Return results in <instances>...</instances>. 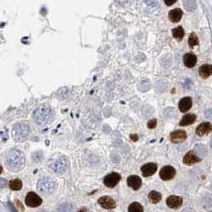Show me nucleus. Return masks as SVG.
Wrapping results in <instances>:
<instances>
[{"instance_id":"7","label":"nucleus","mask_w":212,"mask_h":212,"mask_svg":"<svg viewBox=\"0 0 212 212\" xmlns=\"http://www.w3.org/2000/svg\"><path fill=\"white\" fill-rule=\"evenodd\" d=\"M176 176V170L174 167L170 166H164L159 171V177L164 181H168L172 178H174Z\"/></svg>"},{"instance_id":"12","label":"nucleus","mask_w":212,"mask_h":212,"mask_svg":"<svg viewBox=\"0 0 212 212\" xmlns=\"http://www.w3.org/2000/svg\"><path fill=\"white\" fill-rule=\"evenodd\" d=\"M98 202L103 208L107 209V210H112V209L115 208L116 206L115 200L108 196H103V197L99 198Z\"/></svg>"},{"instance_id":"9","label":"nucleus","mask_w":212,"mask_h":212,"mask_svg":"<svg viewBox=\"0 0 212 212\" xmlns=\"http://www.w3.org/2000/svg\"><path fill=\"white\" fill-rule=\"evenodd\" d=\"M201 159L193 151H189L183 157V163L187 166H192L193 164L200 162Z\"/></svg>"},{"instance_id":"26","label":"nucleus","mask_w":212,"mask_h":212,"mask_svg":"<svg viewBox=\"0 0 212 212\" xmlns=\"http://www.w3.org/2000/svg\"><path fill=\"white\" fill-rule=\"evenodd\" d=\"M183 5L184 8L188 11H193L196 9V2L193 1V0H188V1H184L183 2Z\"/></svg>"},{"instance_id":"33","label":"nucleus","mask_w":212,"mask_h":212,"mask_svg":"<svg viewBox=\"0 0 212 212\" xmlns=\"http://www.w3.org/2000/svg\"><path fill=\"white\" fill-rule=\"evenodd\" d=\"M191 85H192V82H191V80H188V79H187L184 82V83H183V86H184V87L185 88H190L191 87Z\"/></svg>"},{"instance_id":"40","label":"nucleus","mask_w":212,"mask_h":212,"mask_svg":"<svg viewBox=\"0 0 212 212\" xmlns=\"http://www.w3.org/2000/svg\"><path fill=\"white\" fill-rule=\"evenodd\" d=\"M182 212H192L191 210H183Z\"/></svg>"},{"instance_id":"32","label":"nucleus","mask_w":212,"mask_h":212,"mask_svg":"<svg viewBox=\"0 0 212 212\" xmlns=\"http://www.w3.org/2000/svg\"><path fill=\"white\" fill-rule=\"evenodd\" d=\"M156 125H157V121H156L155 119H153V120H151V121H149L148 122V124H147L148 128H150V129L155 128V127L156 126Z\"/></svg>"},{"instance_id":"22","label":"nucleus","mask_w":212,"mask_h":212,"mask_svg":"<svg viewBox=\"0 0 212 212\" xmlns=\"http://www.w3.org/2000/svg\"><path fill=\"white\" fill-rule=\"evenodd\" d=\"M172 35L176 39H178V40H182L184 35H185V32H184V30L182 27H177L174 28L172 30Z\"/></svg>"},{"instance_id":"27","label":"nucleus","mask_w":212,"mask_h":212,"mask_svg":"<svg viewBox=\"0 0 212 212\" xmlns=\"http://www.w3.org/2000/svg\"><path fill=\"white\" fill-rule=\"evenodd\" d=\"M198 44H199V38H198L197 35L194 32H192L188 38V45L191 48H193L194 46L198 45Z\"/></svg>"},{"instance_id":"2","label":"nucleus","mask_w":212,"mask_h":212,"mask_svg":"<svg viewBox=\"0 0 212 212\" xmlns=\"http://www.w3.org/2000/svg\"><path fill=\"white\" fill-rule=\"evenodd\" d=\"M51 115H52V110L50 109L49 106L45 105V104L38 107L32 115L36 123L40 126L47 124L50 120Z\"/></svg>"},{"instance_id":"20","label":"nucleus","mask_w":212,"mask_h":212,"mask_svg":"<svg viewBox=\"0 0 212 212\" xmlns=\"http://www.w3.org/2000/svg\"><path fill=\"white\" fill-rule=\"evenodd\" d=\"M196 118H197V116L194 114H187L182 117L180 123H179V125L183 126H188L191 125V124H193L196 121Z\"/></svg>"},{"instance_id":"6","label":"nucleus","mask_w":212,"mask_h":212,"mask_svg":"<svg viewBox=\"0 0 212 212\" xmlns=\"http://www.w3.org/2000/svg\"><path fill=\"white\" fill-rule=\"evenodd\" d=\"M25 201H26L27 205H28L29 207H38L42 202V199L39 197L37 193H33V192L27 193Z\"/></svg>"},{"instance_id":"21","label":"nucleus","mask_w":212,"mask_h":212,"mask_svg":"<svg viewBox=\"0 0 212 212\" xmlns=\"http://www.w3.org/2000/svg\"><path fill=\"white\" fill-rule=\"evenodd\" d=\"M161 199H162L161 194L159 192H156V191H151L148 194V199L153 204L159 203V201L161 200Z\"/></svg>"},{"instance_id":"11","label":"nucleus","mask_w":212,"mask_h":212,"mask_svg":"<svg viewBox=\"0 0 212 212\" xmlns=\"http://www.w3.org/2000/svg\"><path fill=\"white\" fill-rule=\"evenodd\" d=\"M170 141L174 144L182 143L187 138V133L182 130H178V131L170 133Z\"/></svg>"},{"instance_id":"43","label":"nucleus","mask_w":212,"mask_h":212,"mask_svg":"<svg viewBox=\"0 0 212 212\" xmlns=\"http://www.w3.org/2000/svg\"><path fill=\"white\" fill-rule=\"evenodd\" d=\"M210 212H212V211H210Z\"/></svg>"},{"instance_id":"36","label":"nucleus","mask_w":212,"mask_h":212,"mask_svg":"<svg viewBox=\"0 0 212 212\" xmlns=\"http://www.w3.org/2000/svg\"><path fill=\"white\" fill-rule=\"evenodd\" d=\"M176 2H177L176 0H173V1H167V0H166V1H165V4H166V5H168V6H170L171 4H175Z\"/></svg>"},{"instance_id":"10","label":"nucleus","mask_w":212,"mask_h":212,"mask_svg":"<svg viewBox=\"0 0 212 212\" xmlns=\"http://www.w3.org/2000/svg\"><path fill=\"white\" fill-rule=\"evenodd\" d=\"M141 170L143 176L145 177H148L155 173L157 170V165L155 163H148L141 167Z\"/></svg>"},{"instance_id":"25","label":"nucleus","mask_w":212,"mask_h":212,"mask_svg":"<svg viewBox=\"0 0 212 212\" xmlns=\"http://www.w3.org/2000/svg\"><path fill=\"white\" fill-rule=\"evenodd\" d=\"M128 212H144V208L139 203L134 202L129 205Z\"/></svg>"},{"instance_id":"39","label":"nucleus","mask_w":212,"mask_h":212,"mask_svg":"<svg viewBox=\"0 0 212 212\" xmlns=\"http://www.w3.org/2000/svg\"><path fill=\"white\" fill-rule=\"evenodd\" d=\"M78 212H86V209H82V210H80Z\"/></svg>"},{"instance_id":"28","label":"nucleus","mask_w":212,"mask_h":212,"mask_svg":"<svg viewBox=\"0 0 212 212\" xmlns=\"http://www.w3.org/2000/svg\"><path fill=\"white\" fill-rule=\"evenodd\" d=\"M151 87V82L149 80H144L139 84V90L142 92H146L150 89Z\"/></svg>"},{"instance_id":"23","label":"nucleus","mask_w":212,"mask_h":212,"mask_svg":"<svg viewBox=\"0 0 212 212\" xmlns=\"http://www.w3.org/2000/svg\"><path fill=\"white\" fill-rule=\"evenodd\" d=\"M74 210V207L71 204L69 203H64L62 205H59L57 208V211L58 212H72Z\"/></svg>"},{"instance_id":"4","label":"nucleus","mask_w":212,"mask_h":212,"mask_svg":"<svg viewBox=\"0 0 212 212\" xmlns=\"http://www.w3.org/2000/svg\"><path fill=\"white\" fill-rule=\"evenodd\" d=\"M50 170L56 174H63L64 173L69 166V159L65 156H60L58 158L53 159L49 162Z\"/></svg>"},{"instance_id":"30","label":"nucleus","mask_w":212,"mask_h":212,"mask_svg":"<svg viewBox=\"0 0 212 212\" xmlns=\"http://www.w3.org/2000/svg\"><path fill=\"white\" fill-rule=\"evenodd\" d=\"M195 151L197 152L198 155H205V153H206L205 148L203 145H201V144L196 145V147H195Z\"/></svg>"},{"instance_id":"3","label":"nucleus","mask_w":212,"mask_h":212,"mask_svg":"<svg viewBox=\"0 0 212 212\" xmlns=\"http://www.w3.org/2000/svg\"><path fill=\"white\" fill-rule=\"evenodd\" d=\"M30 134V126L27 122H18L12 129V136L16 142L26 140Z\"/></svg>"},{"instance_id":"18","label":"nucleus","mask_w":212,"mask_h":212,"mask_svg":"<svg viewBox=\"0 0 212 212\" xmlns=\"http://www.w3.org/2000/svg\"><path fill=\"white\" fill-rule=\"evenodd\" d=\"M199 74L202 78H208L212 75V65L209 64H202L199 69Z\"/></svg>"},{"instance_id":"1","label":"nucleus","mask_w":212,"mask_h":212,"mask_svg":"<svg viewBox=\"0 0 212 212\" xmlns=\"http://www.w3.org/2000/svg\"><path fill=\"white\" fill-rule=\"evenodd\" d=\"M5 163L10 170L17 171L22 169L25 166V155L21 151L13 149L7 154Z\"/></svg>"},{"instance_id":"42","label":"nucleus","mask_w":212,"mask_h":212,"mask_svg":"<svg viewBox=\"0 0 212 212\" xmlns=\"http://www.w3.org/2000/svg\"><path fill=\"white\" fill-rule=\"evenodd\" d=\"M41 212H46V211H44V210H42V211H41Z\"/></svg>"},{"instance_id":"8","label":"nucleus","mask_w":212,"mask_h":212,"mask_svg":"<svg viewBox=\"0 0 212 212\" xmlns=\"http://www.w3.org/2000/svg\"><path fill=\"white\" fill-rule=\"evenodd\" d=\"M121 180V176L116 172H113L110 174L107 175L104 179V182L105 184L106 187L108 188H114L115 186L117 185V183L120 182Z\"/></svg>"},{"instance_id":"17","label":"nucleus","mask_w":212,"mask_h":212,"mask_svg":"<svg viewBox=\"0 0 212 212\" xmlns=\"http://www.w3.org/2000/svg\"><path fill=\"white\" fill-rule=\"evenodd\" d=\"M193 105V102H192V99L190 97H185L180 100L178 107L179 110L182 112H187L191 109V107Z\"/></svg>"},{"instance_id":"13","label":"nucleus","mask_w":212,"mask_h":212,"mask_svg":"<svg viewBox=\"0 0 212 212\" xmlns=\"http://www.w3.org/2000/svg\"><path fill=\"white\" fill-rule=\"evenodd\" d=\"M212 132V124L210 122H203L200 125L198 126L196 128V133L199 136H204Z\"/></svg>"},{"instance_id":"16","label":"nucleus","mask_w":212,"mask_h":212,"mask_svg":"<svg viewBox=\"0 0 212 212\" xmlns=\"http://www.w3.org/2000/svg\"><path fill=\"white\" fill-rule=\"evenodd\" d=\"M183 63L187 67L193 68L197 63V57L192 53H187L183 56Z\"/></svg>"},{"instance_id":"41","label":"nucleus","mask_w":212,"mask_h":212,"mask_svg":"<svg viewBox=\"0 0 212 212\" xmlns=\"http://www.w3.org/2000/svg\"><path fill=\"white\" fill-rule=\"evenodd\" d=\"M210 147L212 148V138H211V140H210Z\"/></svg>"},{"instance_id":"14","label":"nucleus","mask_w":212,"mask_h":212,"mask_svg":"<svg viewBox=\"0 0 212 212\" xmlns=\"http://www.w3.org/2000/svg\"><path fill=\"white\" fill-rule=\"evenodd\" d=\"M166 204L168 207L171 209L179 208L182 205V199L179 196L176 195H171L170 197L167 198Z\"/></svg>"},{"instance_id":"19","label":"nucleus","mask_w":212,"mask_h":212,"mask_svg":"<svg viewBox=\"0 0 212 212\" xmlns=\"http://www.w3.org/2000/svg\"><path fill=\"white\" fill-rule=\"evenodd\" d=\"M182 10L181 9H174L172 10H170L169 12V19L171 22L173 23H177L178 21H180V20L182 19Z\"/></svg>"},{"instance_id":"37","label":"nucleus","mask_w":212,"mask_h":212,"mask_svg":"<svg viewBox=\"0 0 212 212\" xmlns=\"http://www.w3.org/2000/svg\"><path fill=\"white\" fill-rule=\"evenodd\" d=\"M1 188H3L4 187V184H6V182H7V181L6 180H4V178H1Z\"/></svg>"},{"instance_id":"31","label":"nucleus","mask_w":212,"mask_h":212,"mask_svg":"<svg viewBox=\"0 0 212 212\" xmlns=\"http://www.w3.org/2000/svg\"><path fill=\"white\" fill-rule=\"evenodd\" d=\"M208 198H204V201H203V206L206 207V208H210L212 206V196L210 195H207Z\"/></svg>"},{"instance_id":"15","label":"nucleus","mask_w":212,"mask_h":212,"mask_svg":"<svg viewBox=\"0 0 212 212\" xmlns=\"http://www.w3.org/2000/svg\"><path fill=\"white\" fill-rule=\"evenodd\" d=\"M127 185L129 187H131L132 188H133L134 190H138L140 188L141 185H142V180L141 178L138 177V176H135V175H133V176H130L127 180Z\"/></svg>"},{"instance_id":"5","label":"nucleus","mask_w":212,"mask_h":212,"mask_svg":"<svg viewBox=\"0 0 212 212\" xmlns=\"http://www.w3.org/2000/svg\"><path fill=\"white\" fill-rule=\"evenodd\" d=\"M55 181L50 177H42L38 182V189L43 194H50L55 189Z\"/></svg>"},{"instance_id":"38","label":"nucleus","mask_w":212,"mask_h":212,"mask_svg":"<svg viewBox=\"0 0 212 212\" xmlns=\"http://www.w3.org/2000/svg\"><path fill=\"white\" fill-rule=\"evenodd\" d=\"M15 203L17 204L18 207H20V208L21 209V210H24V207L22 206V205H21V203H20V202H19L18 200H15Z\"/></svg>"},{"instance_id":"24","label":"nucleus","mask_w":212,"mask_h":212,"mask_svg":"<svg viewBox=\"0 0 212 212\" xmlns=\"http://www.w3.org/2000/svg\"><path fill=\"white\" fill-rule=\"evenodd\" d=\"M9 188L14 191H18L22 188V182L20 179H15L9 182Z\"/></svg>"},{"instance_id":"35","label":"nucleus","mask_w":212,"mask_h":212,"mask_svg":"<svg viewBox=\"0 0 212 212\" xmlns=\"http://www.w3.org/2000/svg\"><path fill=\"white\" fill-rule=\"evenodd\" d=\"M130 138H131L133 142H136V141H137V139H138V137H137V135H136V134H132V135H130Z\"/></svg>"},{"instance_id":"34","label":"nucleus","mask_w":212,"mask_h":212,"mask_svg":"<svg viewBox=\"0 0 212 212\" xmlns=\"http://www.w3.org/2000/svg\"><path fill=\"white\" fill-rule=\"evenodd\" d=\"M7 206L9 207V210H10L12 212H17L16 209L15 208V206H14V205H13V204H12V203H10V202H8Z\"/></svg>"},{"instance_id":"29","label":"nucleus","mask_w":212,"mask_h":212,"mask_svg":"<svg viewBox=\"0 0 212 212\" xmlns=\"http://www.w3.org/2000/svg\"><path fill=\"white\" fill-rule=\"evenodd\" d=\"M43 158V154L42 151H37L32 154V160L35 162H39L41 161Z\"/></svg>"}]
</instances>
